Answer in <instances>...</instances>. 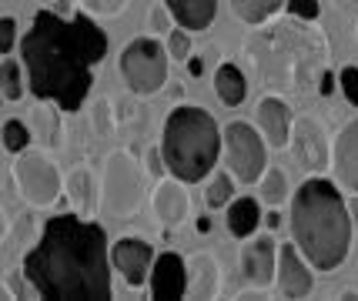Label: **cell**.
<instances>
[{
  "mask_svg": "<svg viewBox=\"0 0 358 301\" xmlns=\"http://www.w3.org/2000/svg\"><path fill=\"white\" fill-rule=\"evenodd\" d=\"M108 34L91 14L64 17L37 10L31 31L20 37V61L37 101L57 104L61 114H78L91 94L94 67L108 57Z\"/></svg>",
  "mask_w": 358,
  "mask_h": 301,
  "instance_id": "1",
  "label": "cell"
},
{
  "mask_svg": "<svg viewBox=\"0 0 358 301\" xmlns=\"http://www.w3.org/2000/svg\"><path fill=\"white\" fill-rule=\"evenodd\" d=\"M108 231L80 214H57L44 224L41 241L24 254V278L37 298L108 301L110 285Z\"/></svg>",
  "mask_w": 358,
  "mask_h": 301,
  "instance_id": "2",
  "label": "cell"
},
{
  "mask_svg": "<svg viewBox=\"0 0 358 301\" xmlns=\"http://www.w3.org/2000/svg\"><path fill=\"white\" fill-rule=\"evenodd\" d=\"M248 34L245 57L251 61L258 80L271 91L308 94L318 87V78L328 67V41L322 31H312L308 20H275L271 27Z\"/></svg>",
  "mask_w": 358,
  "mask_h": 301,
  "instance_id": "3",
  "label": "cell"
},
{
  "mask_svg": "<svg viewBox=\"0 0 358 301\" xmlns=\"http://www.w3.org/2000/svg\"><path fill=\"white\" fill-rule=\"evenodd\" d=\"M292 241L315 271H335L352 251V218L335 181L312 175L292 198Z\"/></svg>",
  "mask_w": 358,
  "mask_h": 301,
  "instance_id": "4",
  "label": "cell"
},
{
  "mask_svg": "<svg viewBox=\"0 0 358 301\" xmlns=\"http://www.w3.org/2000/svg\"><path fill=\"white\" fill-rule=\"evenodd\" d=\"M161 158L168 175L198 184L218 168L221 158V127L201 104H178L161 134Z\"/></svg>",
  "mask_w": 358,
  "mask_h": 301,
  "instance_id": "5",
  "label": "cell"
},
{
  "mask_svg": "<svg viewBox=\"0 0 358 301\" xmlns=\"http://www.w3.org/2000/svg\"><path fill=\"white\" fill-rule=\"evenodd\" d=\"M144 181H148V175L131 151H124V147L110 151L104 158V181L97 184V191H101L97 211H104L114 221L134 218L141 201H144Z\"/></svg>",
  "mask_w": 358,
  "mask_h": 301,
  "instance_id": "6",
  "label": "cell"
},
{
  "mask_svg": "<svg viewBox=\"0 0 358 301\" xmlns=\"http://www.w3.org/2000/svg\"><path fill=\"white\" fill-rule=\"evenodd\" d=\"M117 71L121 80L127 84V91L138 97H155L168 78H171V57L161 44V37H134L121 57H117Z\"/></svg>",
  "mask_w": 358,
  "mask_h": 301,
  "instance_id": "7",
  "label": "cell"
},
{
  "mask_svg": "<svg viewBox=\"0 0 358 301\" xmlns=\"http://www.w3.org/2000/svg\"><path fill=\"white\" fill-rule=\"evenodd\" d=\"M221 158H224L228 175L238 184H258V177L268 164V144L255 124L231 121V124L221 127Z\"/></svg>",
  "mask_w": 358,
  "mask_h": 301,
  "instance_id": "8",
  "label": "cell"
},
{
  "mask_svg": "<svg viewBox=\"0 0 358 301\" xmlns=\"http://www.w3.org/2000/svg\"><path fill=\"white\" fill-rule=\"evenodd\" d=\"M14 181L20 198L31 207H50L61 201L64 194V177L54 158L47 154V147H24L14 161Z\"/></svg>",
  "mask_w": 358,
  "mask_h": 301,
  "instance_id": "9",
  "label": "cell"
},
{
  "mask_svg": "<svg viewBox=\"0 0 358 301\" xmlns=\"http://www.w3.org/2000/svg\"><path fill=\"white\" fill-rule=\"evenodd\" d=\"M288 144H292V154L301 164V171H308V175H325L328 171L331 141H328V131L322 127V121H315L308 114L295 117L292 131H288Z\"/></svg>",
  "mask_w": 358,
  "mask_h": 301,
  "instance_id": "10",
  "label": "cell"
},
{
  "mask_svg": "<svg viewBox=\"0 0 358 301\" xmlns=\"http://www.w3.org/2000/svg\"><path fill=\"white\" fill-rule=\"evenodd\" d=\"M108 258H110V268L124 278L127 288H144L148 285V271H151V261H155L151 241L124 235V238H117L108 248Z\"/></svg>",
  "mask_w": 358,
  "mask_h": 301,
  "instance_id": "11",
  "label": "cell"
},
{
  "mask_svg": "<svg viewBox=\"0 0 358 301\" xmlns=\"http://www.w3.org/2000/svg\"><path fill=\"white\" fill-rule=\"evenodd\" d=\"M275 295L278 298H305L312 295L315 288V274H312V265L301 258L295 244H278V258H275Z\"/></svg>",
  "mask_w": 358,
  "mask_h": 301,
  "instance_id": "12",
  "label": "cell"
},
{
  "mask_svg": "<svg viewBox=\"0 0 358 301\" xmlns=\"http://www.w3.org/2000/svg\"><path fill=\"white\" fill-rule=\"evenodd\" d=\"M275 258H278L275 235H268V231L265 235H251V241L241 244V254H238V268H241L245 285L268 291L271 281H275Z\"/></svg>",
  "mask_w": 358,
  "mask_h": 301,
  "instance_id": "13",
  "label": "cell"
},
{
  "mask_svg": "<svg viewBox=\"0 0 358 301\" xmlns=\"http://www.w3.org/2000/svg\"><path fill=\"white\" fill-rule=\"evenodd\" d=\"M148 295L155 301H178L185 298V288H187V268H185V258L178 251H161L155 254L151 261V271H148Z\"/></svg>",
  "mask_w": 358,
  "mask_h": 301,
  "instance_id": "14",
  "label": "cell"
},
{
  "mask_svg": "<svg viewBox=\"0 0 358 301\" xmlns=\"http://www.w3.org/2000/svg\"><path fill=\"white\" fill-rule=\"evenodd\" d=\"M335 171V184L345 188L348 194H358V117H352L348 124L335 134L331 141V164Z\"/></svg>",
  "mask_w": 358,
  "mask_h": 301,
  "instance_id": "15",
  "label": "cell"
},
{
  "mask_svg": "<svg viewBox=\"0 0 358 301\" xmlns=\"http://www.w3.org/2000/svg\"><path fill=\"white\" fill-rule=\"evenodd\" d=\"M255 127L265 138L268 147H288V131H292V111L278 94H265L255 104Z\"/></svg>",
  "mask_w": 358,
  "mask_h": 301,
  "instance_id": "16",
  "label": "cell"
},
{
  "mask_svg": "<svg viewBox=\"0 0 358 301\" xmlns=\"http://www.w3.org/2000/svg\"><path fill=\"white\" fill-rule=\"evenodd\" d=\"M155 218L164 228H181L191 218V194L185 191V181H178V177H157Z\"/></svg>",
  "mask_w": 358,
  "mask_h": 301,
  "instance_id": "17",
  "label": "cell"
},
{
  "mask_svg": "<svg viewBox=\"0 0 358 301\" xmlns=\"http://www.w3.org/2000/svg\"><path fill=\"white\" fill-rule=\"evenodd\" d=\"M185 268H187V288H185V298H218L221 295V265L215 254L208 251H194L185 258Z\"/></svg>",
  "mask_w": 358,
  "mask_h": 301,
  "instance_id": "18",
  "label": "cell"
},
{
  "mask_svg": "<svg viewBox=\"0 0 358 301\" xmlns=\"http://www.w3.org/2000/svg\"><path fill=\"white\" fill-rule=\"evenodd\" d=\"M64 191H67V201L74 207V214L80 218H94L97 207H101V191H97V181H94L91 168H74L67 181H64Z\"/></svg>",
  "mask_w": 358,
  "mask_h": 301,
  "instance_id": "19",
  "label": "cell"
},
{
  "mask_svg": "<svg viewBox=\"0 0 358 301\" xmlns=\"http://www.w3.org/2000/svg\"><path fill=\"white\" fill-rule=\"evenodd\" d=\"M164 7L171 10L174 24L191 34L208 31L218 17V0H164Z\"/></svg>",
  "mask_w": 358,
  "mask_h": 301,
  "instance_id": "20",
  "label": "cell"
},
{
  "mask_svg": "<svg viewBox=\"0 0 358 301\" xmlns=\"http://www.w3.org/2000/svg\"><path fill=\"white\" fill-rule=\"evenodd\" d=\"M228 214H224V224L231 231V238H251L258 228H262V201L255 198H238V201H228Z\"/></svg>",
  "mask_w": 358,
  "mask_h": 301,
  "instance_id": "21",
  "label": "cell"
},
{
  "mask_svg": "<svg viewBox=\"0 0 358 301\" xmlns=\"http://www.w3.org/2000/svg\"><path fill=\"white\" fill-rule=\"evenodd\" d=\"M31 138L44 144L47 151H57L64 144V127H61V108H47V101H41L37 108L31 111Z\"/></svg>",
  "mask_w": 358,
  "mask_h": 301,
  "instance_id": "22",
  "label": "cell"
},
{
  "mask_svg": "<svg viewBox=\"0 0 358 301\" xmlns=\"http://www.w3.org/2000/svg\"><path fill=\"white\" fill-rule=\"evenodd\" d=\"M215 94H218L221 104H228V108L245 104L248 80H245V71H241L238 64H218V71H215Z\"/></svg>",
  "mask_w": 358,
  "mask_h": 301,
  "instance_id": "23",
  "label": "cell"
},
{
  "mask_svg": "<svg viewBox=\"0 0 358 301\" xmlns=\"http://www.w3.org/2000/svg\"><path fill=\"white\" fill-rule=\"evenodd\" d=\"M228 7H231V14L241 24L258 27V24H268L271 17L278 14L281 7H285V0H228Z\"/></svg>",
  "mask_w": 358,
  "mask_h": 301,
  "instance_id": "24",
  "label": "cell"
},
{
  "mask_svg": "<svg viewBox=\"0 0 358 301\" xmlns=\"http://www.w3.org/2000/svg\"><path fill=\"white\" fill-rule=\"evenodd\" d=\"M258 188H262V201L268 207H281L288 201V177L278 164H265V171L258 177Z\"/></svg>",
  "mask_w": 358,
  "mask_h": 301,
  "instance_id": "25",
  "label": "cell"
},
{
  "mask_svg": "<svg viewBox=\"0 0 358 301\" xmlns=\"http://www.w3.org/2000/svg\"><path fill=\"white\" fill-rule=\"evenodd\" d=\"M231 198H234V177L228 175V168H215L208 188H204V205L211 207V211H221Z\"/></svg>",
  "mask_w": 358,
  "mask_h": 301,
  "instance_id": "26",
  "label": "cell"
},
{
  "mask_svg": "<svg viewBox=\"0 0 358 301\" xmlns=\"http://www.w3.org/2000/svg\"><path fill=\"white\" fill-rule=\"evenodd\" d=\"M0 97L3 101H20L24 97V71L14 57L0 64Z\"/></svg>",
  "mask_w": 358,
  "mask_h": 301,
  "instance_id": "27",
  "label": "cell"
},
{
  "mask_svg": "<svg viewBox=\"0 0 358 301\" xmlns=\"http://www.w3.org/2000/svg\"><path fill=\"white\" fill-rule=\"evenodd\" d=\"M0 141H3V147H7L10 154H20V151L34 141L31 127L24 124V121H7V124L0 127Z\"/></svg>",
  "mask_w": 358,
  "mask_h": 301,
  "instance_id": "28",
  "label": "cell"
},
{
  "mask_svg": "<svg viewBox=\"0 0 358 301\" xmlns=\"http://www.w3.org/2000/svg\"><path fill=\"white\" fill-rule=\"evenodd\" d=\"M164 37H168V41H164L168 57H171V61H178V64H185L187 57H191V50H194V47H191V31H185V27H178V24H174Z\"/></svg>",
  "mask_w": 358,
  "mask_h": 301,
  "instance_id": "29",
  "label": "cell"
},
{
  "mask_svg": "<svg viewBox=\"0 0 358 301\" xmlns=\"http://www.w3.org/2000/svg\"><path fill=\"white\" fill-rule=\"evenodd\" d=\"M171 27H174V17H171V10L164 7V0H161V3H151L148 14H144V31L151 34V37H161V34H168Z\"/></svg>",
  "mask_w": 358,
  "mask_h": 301,
  "instance_id": "30",
  "label": "cell"
},
{
  "mask_svg": "<svg viewBox=\"0 0 358 301\" xmlns=\"http://www.w3.org/2000/svg\"><path fill=\"white\" fill-rule=\"evenodd\" d=\"M91 121H94V131H97L101 138H110V134H114V111H110V101H108V97H101V101L94 104Z\"/></svg>",
  "mask_w": 358,
  "mask_h": 301,
  "instance_id": "31",
  "label": "cell"
},
{
  "mask_svg": "<svg viewBox=\"0 0 358 301\" xmlns=\"http://www.w3.org/2000/svg\"><path fill=\"white\" fill-rule=\"evenodd\" d=\"M84 14L91 17H121L127 7V0H80Z\"/></svg>",
  "mask_w": 358,
  "mask_h": 301,
  "instance_id": "32",
  "label": "cell"
},
{
  "mask_svg": "<svg viewBox=\"0 0 358 301\" xmlns=\"http://www.w3.org/2000/svg\"><path fill=\"white\" fill-rule=\"evenodd\" d=\"M285 7H288V14L298 17V20H318L322 17V3L318 0H285Z\"/></svg>",
  "mask_w": 358,
  "mask_h": 301,
  "instance_id": "33",
  "label": "cell"
},
{
  "mask_svg": "<svg viewBox=\"0 0 358 301\" xmlns=\"http://www.w3.org/2000/svg\"><path fill=\"white\" fill-rule=\"evenodd\" d=\"M338 87H342L345 101L352 108H358V67H342L338 71Z\"/></svg>",
  "mask_w": 358,
  "mask_h": 301,
  "instance_id": "34",
  "label": "cell"
},
{
  "mask_svg": "<svg viewBox=\"0 0 358 301\" xmlns=\"http://www.w3.org/2000/svg\"><path fill=\"white\" fill-rule=\"evenodd\" d=\"M17 44V20L14 17H0V54H10Z\"/></svg>",
  "mask_w": 358,
  "mask_h": 301,
  "instance_id": "35",
  "label": "cell"
},
{
  "mask_svg": "<svg viewBox=\"0 0 358 301\" xmlns=\"http://www.w3.org/2000/svg\"><path fill=\"white\" fill-rule=\"evenodd\" d=\"M144 175L148 177H164L168 168H164V158H161V147H148V158H144Z\"/></svg>",
  "mask_w": 358,
  "mask_h": 301,
  "instance_id": "36",
  "label": "cell"
},
{
  "mask_svg": "<svg viewBox=\"0 0 358 301\" xmlns=\"http://www.w3.org/2000/svg\"><path fill=\"white\" fill-rule=\"evenodd\" d=\"M345 205H348V218H352V235L358 238V194H348Z\"/></svg>",
  "mask_w": 358,
  "mask_h": 301,
  "instance_id": "37",
  "label": "cell"
},
{
  "mask_svg": "<svg viewBox=\"0 0 358 301\" xmlns=\"http://www.w3.org/2000/svg\"><path fill=\"white\" fill-rule=\"evenodd\" d=\"M331 91H335V74H331V71H322V78H318V94H331Z\"/></svg>",
  "mask_w": 358,
  "mask_h": 301,
  "instance_id": "38",
  "label": "cell"
},
{
  "mask_svg": "<svg viewBox=\"0 0 358 301\" xmlns=\"http://www.w3.org/2000/svg\"><path fill=\"white\" fill-rule=\"evenodd\" d=\"M185 67H187V74H191V78H201L204 71H208V64H204V57H187Z\"/></svg>",
  "mask_w": 358,
  "mask_h": 301,
  "instance_id": "39",
  "label": "cell"
},
{
  "mask_svg": "<svg viewBox=\"0 0 358 301\" xmlns=\"http://www.w3.org/2000/svg\"><path fill=\"white\" fill-rule=\"evenodd\" d=\"M7 235H10V218H7V211H3V205H0V244L7 241Z\"/></svg>",
  "mask_w": 358,
  "mask_h": 301,
  "instance_id": "40",
  "label": "cell"
},
{
  "mask_svg": "<svg viewBox=\"0 0 358 301\" xmlns=\"http://www.w3.org/2000/svg\"><path fill=\"white\" fill-rule=\"evenodd\" d=\"M265 224H268V231H275V228H281V211L278 207H271L265 214Z\"/></svg>",
  "mask_w": 358,
  "mask_h": 301,
  "instance_id": "41",
  "label": "cell"
},
{
  "mask_svg": "<svg viewBox=\"0 0 358 301\" xmlns=\"http://www.w3.org/2000/svg\"><path fill=\"white\" fill-rule=\"evenodd\" d=\"M335 3L342 7L345 14H355V17H358V0H335Z\"/></svg>",
  "mask_w": 358,
  "mask_h": 301,
  "instance_id": "42",
  "label": "cell"
},
{
  "mask_svg": "<svg viewBox=\"0 0 358 301\" xmlns=\"http://www.w3.org/2000/svg\"><path fill=\"white\" fill-rule=\"evenodd\" d=\"M201 57H204V64H208V67H211V64H218V47H204Z\"/></svg>",
  "mask_w": 358,
  "mask_h": 301,
  "instance_id": "43",
  "label": "cell"
},
{
  "mask_svg": "<svg viewBox=\"0 0 358 301\" xmlns=\"http://www.w3.org/2000/svg\"><path fill=\"white\" fill-rule=\"evenodd\" d=\"M14 298V291H10V285H0V301H10Z\"/></svg>",
  "mask_w": 358,
  "mask_h": 301,
  "instance_id": "44",
  "label": "cell"
},
{
  "mask_svg": "<svg viewBox=\"0 0 358 301\" xmlns=\"http://www.w3.org/2000/svg\"><path fill=\"white\" fill-rule=\"evenodd\" d=\"M198 231H201V235H208V231H211V221H208V218H198Z\"/></svg>",
  "mask_w": 358,
  "mask_h": 301,
  "instance_id": "45",
  "label": "cell"
},
{
  "mask_svg": "<svg viewBox=\"0 0 358 301\" xmlns=\"http://www.w3.org/2000/svg\"><path fill=\"white\" fill-rule=\"evenodd\" d=\"M0 104H3V97H0Z\"/></svg>",
  "mask_w": 358,
  "mask_h": 301,
  "instance_id": "46",
  "label": "cell"
}]
</instances>
